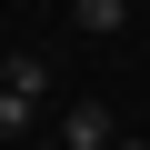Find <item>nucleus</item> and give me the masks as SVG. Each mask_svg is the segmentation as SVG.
<instances>
[{
    "label": "nucleus",
    "mask_w": 150,
    "mask_h": 150,
    "mask_svg": "<svg viewBox=\"0 0 150 150\" xmlns=\"http://www.w3.org/2000/svg\"><path fill=\"white\" fill-rule=\"evenodd\" d=\"M110 140H120V120H110L100 100H70V110H60V150H110Z\"/></svg>",
    "instance_id": "nucleus-1"
},
{
    "label": "nucleus",
    "mask_w": 150,
    "mask_h": 150,
    "mask_svg": "<svg viewBox=\"0 0 150 150\" xmlns=\"http://www.w3.org/2000/svg\"><path fill=\"white\" fill-rule=\"evenodd\" d=\"M30 110H40V100H20V90H0V150H10V140H30Z\"/></svg>",
    "instance_id": "nucleus-4"
},
{
    "label": "nucleus",
    "mask_w": 150,
    "mask_h": 150,
    "mask_svg": "<svg viewBox=\"0 0 150 150\" xmlns=\"http://www.w3.org/2000/svg\"><path fill=\"white\" fill-rule=\"evenodd\" d=\"M70 20H80V30H90V40H110V30H120V20H130V0H70Z\"/></svg>",
    "instance_id": "nucleus-3"
},
{
    "label": "nucleus",
    "mask_w": 150,
    "mask_h": 150,
    "mask_svg": "<svg viewBox=\"0 0 150 150\" xmlns=\"http://www.w3.org/2000/svg\"><path fill=\"white\" fill-rule=\"evenodd\" d=\"M110 150H150V140H110Z\"/></svg>",
    "instance_id": "nucleus-5"
},
{
    "label": "nucleus",
    "mask_w": 150,
    "mask_h": 150,
    "mask_svg": "<svg viewBox=\"0 0 150 150\" xmlns=\"http://www.w3.org/2000/svg\"><path fill=\"white\" fill-rule=\"evenodd\" d=\"M10 150H30V140H10Z\"/></svg>",
    "instance_id": "nucleus-6"
},
{
    "label": "nucleus",
    "mask_w": 150,
    "mask_h": 150,
    "mask_svg": "<svg viewBox=\"0 0 150 150\" xmlns=\"http://www.w3.org/2000/svg\"><path fill=\"white\" fill-rule=\"evenodd\" d=\"M0 90H20V100H40V90H50V60H30V50H10V60H0Z\"/></svg>",
    "instance_id": "nucleus-2"
}]
</instances>
